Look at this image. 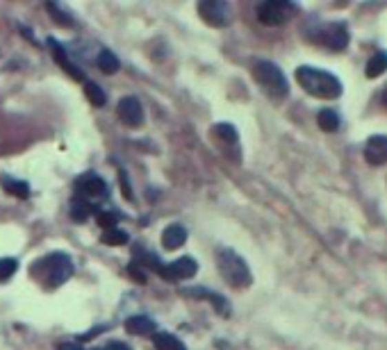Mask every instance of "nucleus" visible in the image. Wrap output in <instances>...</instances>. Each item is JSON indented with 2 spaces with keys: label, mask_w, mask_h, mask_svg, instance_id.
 Instances as JSON below:
<instances>
[{
  "label": "nucleus",
  "mask_w": 387,
  "mask_h": 350,
  "mask_svg": "<svg viewBox=\"0 0 387 350\" xmlns=\"http://www.w3.org/2000/svg\"><path fill=\"white\" fill-rule=\"evenodd\" d=\"M76 189H78V196L85 198V200H96V198H105L107 196V184L105 180H103L101 175L96 173H85L78 177L76 182Z\"/></svg>",
  "instance_id": "nucleus-9"
},
{
  "label": "nucleus",
  "mask_w": 387,
  "mask_h": 350,
  "mask_svg": "<svg viewBox=\"0 0 387 350\" xmlns=\"http://www.w3.org/2000/svg\"><path fill=\"white\" fill-rule=\"evenodd\" d=\"M125 330L130 334H135V337H148V334L153 337V334L158 332V325L148 316H130L128 321H125Z\"/></svg>",
  "instance_id": "nucleus-13"
},
{
  "label": "nucleus",
  "mask_w": 387,
  "mask_h": 350,
  "mask_svg": "<svg viewBox=\"0 0 387 350\" xmlns=\"http://www.w3.org/2000/svg\"><path fill=\"white\" fill-rule=\"evenodd\" d=\"M85 94H87V98L92 100L96 107H103L107 102L105 91H103V89L96 85V82H85Z\"/></svg>",
  "instance_id": "nucleus-22"
},
{
  "label": "nucleus",
  "mask_w": 387,
  "mask_h": 350,
  "mask_svg": "<svg viewBox=\"0 0 387 350\" xmlns=\"http://www.w3.org/2000/svg\"><path fill=\"white\" fill-rule=\"evenodd\" d=\"M103 350H132V348L125 346L123 341H109V344L103 346Z\"/></svg>",
  "instance_id": "nucleus-30"
},
{
  "label": "nucleus",
  "mask_w": 387,
  "mask_h": 350,
  "mask_svg": "<svg viewBox=\"0 0 387 350\" xmlns=\"http://www.w3.org/2000/svg\"><path fill=\"white\" fill-rule=\"evenodd\" d=\"M381 100H383V105L387 107V87L383 89V96H381Z\"/></svg>",
  "instance_id": "nucleus-32"
},
{
  "label": "nucleus",
  "mask_w": 387,
  "mask_h": 350,
  "mask_svg": "<svg viewBox=\"0 0 387 350\" xmlns=\"http://www.w3.org/2000/svg\"><path fill=\"white\" fill-rule=\"evenodd\" d=\"M387 71V53H376L374 57L369 59L367 62V76L369 78H376V76H381V73Z\"/></svg>",
  "instance_id": "nucleus-21"
},
{
  "label": "nucleus",
  "mask_w": 387,
  "mask_h": 350,
  "mask_svg": "<svg viewBox=\"0 0 387 350\" xmlns=\"http://www.w3.org/2000/svg\"><path fill=\"white\" fill-rule=\"evenodd\" d=\"M217 135L221 137V141H228V144H233V146L240 141V137H237V130L230 123H219L217 125Z\"/></svg>",
  "instance_id": "nucleus-25"
},
{
  "label": "nucleus",
  "mask_w": 387,
  "mask_h": 350,
  "mask_svg": "<svg viewBox=\"0 0 387 350\" xmlns=\"http://www.w3.org/2000/svg\"><path fill=\"white\" fill-rule=\"evenodd\" d=\"M317 121H319V128L326 130V132H335L339 128V116L335 109H322L317 116Z\"/></svg>",
  "instance_id": "nucleus-20"
},
{
  "label": "nucleus",
  "mask_w": 387,
  "mask_h": 350,
  "mask_svg": "<svg viewBox=\"0 0 387 350\" xmlns=\"http://www.w3.org/2000/svg\"><path fill=\"white\" fill-rule=\"evenodd\" d=\"M185 294L191 296V298H207V300L214 303V307H217L219 314H223V316L230 314V303L223 296L210 292V289H185Z\"/></svg>",
  "instance_id": "nucleus-14"
},
{
  "label": "nucleus",
  "mask_w": 387,
  "mask_h": 350,
  "mask_svg": "<svg viewBox=\"0 0 387 350\" xmlns=\"http://www.w3.org/2000/svg\"><path fill=\"white\" fill-rule=\"evenodd\" d=\"M30 271H32L34 278L39 280L46 289H55L59 285H64V282L73 275V262L69 255H64V252H53V255L34 262Z\"/></svg>",
  "instance_id": "nucleus-2"
},
{
  "label": "nucleus",
  "mask_w": 387,
  "mask_h": 350,
  "mask_svg": "<svg viewBox=\"0 0 387 350\" xmlns=\"http://www.w3.org/2000/svg\"><path fill=\"white\" fill-rule=\"evenodd\" d=\"M19 269V262L12 257H0V280H10Z\"/></svg>",
  "instance_id": "nucleus-24"
},
{
  "label": "nucleus",
  "mask_w": 387,
  "mask_h": 350,
  "mask_svg": "<svg viewBox=\"0 0 387 350\" xmlns=\"http://www.w3.org/2000/svg\"><path fill=\"white\" fill-rule=\"evenodd\" d=\"M101 241L107 243V245H125L128 243V234L118 228H112V230H105V232H103Z\"/></svg>",
  "instance_id": "nucleus-23"
},
{
  "label": "nucleus",
  "mask_w": 387,
  "mask_h": 350,
  "mask_svg": "<svg viewBox=\"0 0 387 350\" xmlns=\"http://www.w3.org/2000/svg\"><path fill=\"white\" fill-rule=\"evenodd\" d=\"M153 346L158 350H187V346H185L176 334H169V332H155Z\"/></svg>",
  "instance_id": "nucleus-16"
},
{
  "label": "nucleus",
  "mask_w": 387,
  "mask_h": 350,
  "mask_svg": "<svg viewBox=\"0 0 387 350\" xmlns=\"http://www.w3.org/2000/svg\"><path fill=\"white\" fill-rule=\"evenodd\" d=\"M310 41L328 50H344L348 46V30L344 23H322L310 30Z\"/></svg>",
  "instance_id": "nucleus-5"
},
{
  "label": "nucleus",
  "mask_w": 387,
  "mask_h": 350,
  "mask_svg": "<svg viewBox=\"0 0 387 350\" xmlns=\"http://www.w3.org/2000/svg\"><path fill=\"white\" fill-rule=\"evenodd\" d=\"M253 78L258 80V85L262 87L271 98H285L289 91L285 73L273 62H258L253 66Z\"/></svg>",
  "instance_id": "nucleus-4"
},
{
  "label": "nucleus",
  "mask_w": 387,
  "mask_h": 350,
  "mask_svg": "<svg viewBox=\"0 0 387 350\" xmlns=\"http://www.w3.org/2000/svg\"><path fill=\"white\" fill-rule=\"evenodd\" d=\"M48 12L53 14V17H55V21H59V23H62V25L71 28V23H69V21H66V19H69V17H66V14L62 12V7H59V5H55V3H48Z\"/></svg>",
  "instance_id": "nucleus-27"
},
{
  "label": "nucleus",
  "mask_w": 387,
  "mask_h": 350,
  "mask_svg": "<svg viewBox=\"0 0 387 350\" xmlns=\"http://www.w3.org/2000/svg\"><path fill=\"white\" fill-rule=\"evenodd\" d=\"M217 266L223 275V280L228 282L230 287L235 289H247L253 282L251 269L247 266V262L237 255L235 250L230 248H219L217 250Z\"/></svg>",
  "instance_id": "nucleus-3"
},
{
  "label": "nucleus",
  "mask_w": 387,
  "mask_h": 350,
  "mask_svg": "<svg viewBox=\"0 0 387 350\" xmlns=\"http://www.w3.org/2000/svg\"><path fill=\"white\" fill-rule=\"evenodd\" d=\"M296 14V5L289 0H266L258 5V19L264 25H282Z\"/></svg>",
  "instance_id": "nucleus-6"
},
{
  "label": "nucleus",
  "mask_w": 387,
  "mask_h": 350,
  "mask_svg": "<svg viewBox=\"0 0 387 350\" xmlns=\"http://www.w3.org/2000/svg\"><path fill=\"white\" fill-rule=\"evenodd\" d=\"M185 241H187V230L182 226H169L162 232V245L167 250H178L180 245H185Z\"/></svg>",
  "instance_id": "nucleus-15"
},
{
  "label": "nucleus",
  "mask_w": 387,
  "mask_h": 350,
  "mask_svg": "<svg viewBox=\"0 0 387 350\" xmlns=\"http://www.w3.org/2000/svg\"><path fill=\"white\" fill-rule=\"evenodd\" d=\"M0 184H3V189H5L7 193H12V196H17V198H28V196H30L28 182L17 180V177L3 175V177H0Z\"/></svg>",
  "instance_id": "nucleus-17"
},
{
  "label": "nucleus",
  "mask_w": 387,
  "mask_h": 350,
  "mask_svg": "<svg viewBox=\"0 0 387 350\" xmlns=\"http://www.w3.org/2000/svg\"><path fill=\"white\" fill-rule=\"evenodd\" d=\"M364 160L369 164H385L387 162V137L378 135V137H371L367 141V146H364Z\"/></svg>",
  "instance_id": "nucleus-12"
},
{
  "label": "nucleus",
  "mask_w": 387,
  "mask_h": 350,
  "mask_svg": "<svg viewBox=\"0 0 387 350\" xmlns=\"http://www.w3.org/2000/svg\"><path fill=\"white\" fill-rule=\"evenodd\" d=\"M158 273L167 280H189L198 273V264L193 257H180L171 264H160Z\"/></svg>",
  "instance_id": "nucleus-8"
},
{
  "label": "nucleus",
  "mask_w": 387,
  "mask_h": 350,
  "mask_svg": "<svg viewBox=\"0 0 387 350\" xmlns=\"http://www.w3.org/2000/svg\"><path fill=\"white\" fill-rule=\"evenodd\" d=\"M198 14L212 28H226L230 23V7L228 3H221V0H203V3H198Z\"/></svg>",
  "instance_id": "nucleus-7"
},
{
  "label": "nucleus",
  "mask_w": 387,
  "mask_h": 350,
  "mask_svg": "<svg viewBox=\"0 0 387 350\" xmlns=\"http://www.w3.org/2000/svg\"><path fill=\"white\" fill-rule=\"evenodd\" d=\"M128 273H130L132 278H135L137 282H146V275H141L139 264H132V266H128Z\"/></svg>",
  "instance_id": "nucleus-29"
},
{
  "label": "nucleus",
  "mask_w": 387,
  "mask_h": 350,
  "mask_svg": "<svg viewBox=\"0 0 387 350\" xmlns=\"http://www.w3.org/2000/svg\"><path fill=\"white\" fill-rule=\"evenodd\" d=\"M96 66H98L103 73H116L121 69V62H118V57L112 53V50H101V55L96 57Z\"/></svg>",
  "instance_id": "nucleus-19"
},
{
  "label": "nucleus",
  "mask_w": 387,
  "mask_h": 350,
  "mask_svg": "<svg viewBox=\"0 0 387 350\" xmlns=\"http://www.w3.org/2000/svg\"><path fill=\"white\" fill-rule=\"evenodd\" d=\"M116 223H118V214L116 212H101L98 214V226H103L105 230L116 228Z\"/></svg>",
  "instance_id": "nucleus-26"
},
{
  "label": "nucleus",
  "mask_w": 387,
  "mask_h": 350,
  "mask_svg": "<svg viewBox=\"0 0 387 350\" xmlns=\"http://www.w3.org/2000/svg\"><path fill=\"white\" fill-rule=\"evenodd\" d=\"M116 111H118V118H121L125 125H130V128H137V125L144 123V107H141V102L135 96H125V98L118 100Z\"/></svg>",
  "instance_id": "nucleus-10"
},
{
  "label": "nucleus",
  "mask_w": 387,
  "mask_h": 350,
  "mask_svg": "<svg viewBox=\"0 0 387 350\" xmlns=\"http://www.w3.org/2000/svg\"><path fill=\"white\" fill-rule=\"evenodd\" d=\"M296 82L315 98H339L342 82L328 71L312 69V66H301L296 69Z\"/></svg>",
  "instance_id": "nucleus-1"
},
{
  "label": "nucleus",
  "mask_w": 387,
  "mask_h": 350,
  "mask_svg": "<svg viewBox=\"0 0 387 350\" xmlns=\"http://www.w3.org/2000/svg\"><path fill=\"white\" fill-rule=\"evenodd\" d=\"M118 177H121V191H123V196L132 200L135 198V193H132V187H130V182H128V175H125V171L123 168H118Z\"/></svg>",
  "instance_id": "nucleus-28"
},
{
  "label": "nucleus",
  "mask_w": 387,
  "mask_h": 350,
  "mask_svg": "<svg viewBox=\"0 0 387 350\" xmlns=\"http://www.w3.org/2000/svg\"><path fill=\"white\" fill-rule=\"evenodd\" d=\"M48 48H50V53H53V59L55 62L62 66V69L69 73V76L73 78V80H83L85 78V73H83V69H80L78 64H73V59L69 57V53H66V50L62 48V43H57L53 36H48Z\"/></svg>",
  "instance_id": "nucleus-11"
},
{
  "label": "nucleus",
  "mask_w": 387,
  "mask_h": 350,
  "mask_svg": "<svg viewBox=\"0 0 387 350\" xmlns=\"http://www.w3.org/2000/svg\"><path fill=\"white\" fill-rule=\"evenodd\" d=\"M62 350H85V348H78V346H69V344H64Z\"/></svg>",
  "instance_id": "nucleus-31"
},
{
  "label": "nucleus",
  "mask_w": 387,
  "mask_h": 350,
  "mask_svg": "<svg viewBox=\"0 0 387 350\" xmlns=\"http://www.w3.org/2000/svg\"><path fill=\"white\" fill-rule=\"evenodd\" d=\"M94 212V203H89V200L76 196L73 198V205H71V219L76 223H85L89 216Z\"/></svg>",
  "instance_id": "nucleus-18"
}]
</instances>
